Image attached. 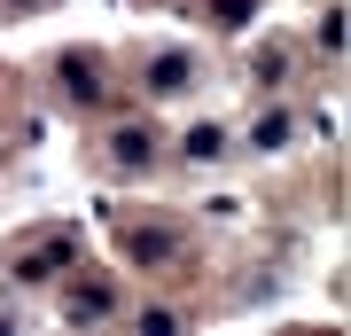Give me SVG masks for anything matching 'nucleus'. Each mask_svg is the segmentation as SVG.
I'll return each instance as SVG.
<instances>
[{
	"label": "nucleus",
	"mask_w": 351,
	"mask_h": 336,
	"mask_svg": "<svg viewBox=\"0 0 351 336\" xmlns=\"http://www.w3.org/2000/svg\"><path fill=\"white\" fill-rule=\"evenodd\" d=\"M289 141V117H258V149H281Z\"/></svg>",
	"instance_id": "7ed1b4c3"
},
{
	"label": "nucleus",
	"mask_w": 351,
	"mask_h": 336,
	"mask_svg": "<svg viewBox=\"0 0 351 336\" xmlns=\"http://www.w3.org/2000/svg\"><path fill=\"white\" fill-rule=\"evenodd\" d=\"M149 157V133H117V164H141Z\"/></svg>",
	"instance_id": "20e7f679"
},
{
	"label": "nucleus",
	"mask_w": 351,
	"mask_h": 336,
	"mask_svg": "<svg viewBox=\"0 0 351 336\" xmlns=\"http://www.w3.org/2000/svg\"><path fill=\"white\" fill-rule=\"evenodd\" d=\"M63 258H71V235H47V243H32L16 266H24V274H47V266H63Z\"/></svg>",
	"instance_id": "f257e3e1"
},
{
	"label": "nucleus",
	"mask_w": 351,
	"mask_h": 336,
	"mask_svg": "<svg viewBox=\"0 0 351 336\" xmlns=\"http://www.w3.org/2000/svg\"><path fill=\"white\" fill-rule=\"evenodd\" d=\"M180 87H188V55H164L156 63V94H180Z\"/></svg>",
	"instance_id": "f03ea898"
}]
</instances>
